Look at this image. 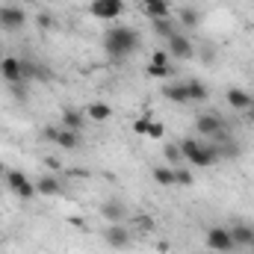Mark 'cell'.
<instances>
[{
	"label": "cell",
	"mask_w": 254,
	"mask_h": 254,
	"mask_svg": "<svg viewBox=\"0 0 254 254\" xmlns=\"http://www.w3.org/2000/svg\"><path fill=\"white\" fill-rule=\"evenodd\" d=\"M101 216H104L110 225H116V222H125V219H127L125 201H119V198H107V201L101 204Z\"/></svg>",
	"instance_id": "obj_12"
},
{
	"label": "cell",
	"mask_w": 254,
	"mask_h": 254,
	"mask_svg": "<svg viewBox=\"0 0 254 254\" xmlns=\"http://www.w3.org/2000/svg\"><path fill=\"white\" fill-rule=\"evenodd\" d=\"M163 133H166V127L160 122H148V127H145V136H151V139H163Z\"/></svg>",
	"instance_id": "obj_26"
},
{
	"label": "cell",
	"mask_w": 254,
	"mask_h": 254,
	"mask_svg": "<svg viewBox=\"0 0 254 254\" xmlns=\"http://www.w3.org/2000/svg\"><path fill=\"white\" fill-rule=\"evenodd\" d=\"M151 178L160 187H175V166H154L151 169Z\"/></svg>",
	"instance_id": "obj_20"
},
{
	"label": "cell",
	"mask_w": 254,
	"mask_h": 254,
	"mask_svg": "<svg viewBox=\"0 0 254 254\" xmlns=\"http://www.w3.org/2000/svg\"><path fill=\"white\" fill-rule=\"evenodd\" d=\"M154 24V30H157V36H163V39H169V36H175L178 30H175V24H172V18H163V21H151Z\"/></svg>",
	"instance_id": "obj_22"
},
{
	"label": "cell",
	"mask_w": 254,
	"mask_h": 254,
	"mask_svg": "<svg viewBox=\"0 0 254 254\" xmlns=\"http://www.w3.org/2000/svg\"><path fill=\"white\" fill-rule=\"evenodd\" d=\"M60 125L65 130H74V133H80V127H83V113L77 110V107H65L63 110V122Z\"/></svg>",
	"instance_id": "obj_16"
},
{
	"label": "cell",
	"mask_w": 254,
	"mask_h": 254,
	"mask_svg": "<svg viewBox=\"0 0 254 254\" xmlns=\"http://www.w3.org/2000/svg\"><path fill=\"white\" fill-rule=\"evenodd\" d=\"M249 110H254V104H252V107H249Z\"/></svg>",
	"instance_id": "obj_35"
},
{
	"label": "cell",
	"mask_w": 254,
	"mask_h": 254,
	"mask_svg": "<svg viewBox=\"0 0 254 254\" xmlns=\"http://www.w3.org/2000/svg\"><path fill=\"white\" fill-rule=\"evenodd\" d=\"M45 139H51L54 145H60V148H65V151H74V148L80 145V133L65 130L63 125L60 127H45Z\"/></svg>",
	"instance_id": "obj_7"
},
{
	"label": "cell",
	"mask_w": 254,
	"mask_h": 254,
	"mask_svg": "<svg viewBox=\"0 0 254 254\" xmlns=\"http://www.w3.org/2000/svg\"><path fill=\"white\" fill-rule=\"evenodd\" d=\"M148 122H151V119H139V122L133 125V130H136L139 136H145V127H148Z\"/></svg>",
	"instance_id": "obj_29"
},
{
	"label": "cell",
	"mask_w": 254,
	"mask_h": 254,
	"mask_svg": "<svg viewBox=\"0 0 254 254\" xmlns=\"http://www.w3.org/2000/svg\"><path fill=\"white\" fill-rule=\"evenodd\" d=\"M136 222H139V228H145V231H148V228H154V222H151V219H148V216H139V219H136Z\"/></svg>",
	"instance_id": "obj_30"
},
{
	"label": "cell",
	"mask_w": 254,
	"mask_h": 254,
	"mask_svg": "<svg viewBox=\"0 0 254 254\" xmlns=\"http://www.w3.org/2000/svg\"><path fill=\"white\" fill-rule=\"evenodd\" d=\"M231 237H234V246H237V249L254 252V228L249 222H237V225L231 228Z\"/></svg>",
	"instance_id": "obj_11"
},
{
	"label": "cell",
	"mask_w": 254,
	"mask_h": 254,
	"mask_svg": "<svg viewBox=\"0 0 254 254\" xmlns=\"http://www.w3.org/2000/svg\"><path fill=\"white\" fill-rule=\"evenodd\" d=\"M172 74V65L160 68V65H148V77H169Z\"/></svg>",
	"instance_id": "obj_28"
},
{
	"label": "cell",
	"mask_w": 254,
	"mask_h": 254,
	"mask_svg": "<svg viewBox=\"0 0 254 254\" xmlns=\"http://www.w3.org/2000/svg\"><path fill=\"white\" fill-rule=\"evenodd\" d=\"M36 190H39V195H48V198H54V195H60V181L54 178V175H42L39 181H36Z\"/></svg>",
	"instance_id": "obj_18"
},
{
	"label": "cell",
	"mask_w": 254,
	"mask_h": 254,
	"mask_svg": "<svg viewBox=\"0 0 254 254\" xmlns=\"http://www.w3.org/2000/svg\"><path fill=\"white\" fill-rule=\"evenodd\" d=\"M3 178H6V187H9V192H15V195L27 187V175H24L21 169H6V175H3Z\"/></svg>",
	"instance_id": "obj_19"
},
{
	"label": "cell",
	"mask_w": 254,
	"mask_h": 254,
	"mask_svg": "<svg viewBox=\"0 0 254 254\" xmlns=\"http://www.w3.org/2000/svg\"><path fill=\"white\" fill-rule=\"evenodd\" d=\"M181 154H184V160H190L192 166H198V169H207V166H216V163H219V157H222V148L201 145L198 139H184V142H181Z\"/></svg>",
	"instance_id": "obj_2"
},
{
	"label": "cell",
	"mask_w": 254,
	"mask_h": 254,
	"mask_svg": "<svg viewBox=\"0 0 254 254\" xmlns=\"http://www.w3.org/2000/svg\"><path fill=\"white\" fill-rule=\"evenodd\" d=\"M48 169H60V160L57 157H48Z\"/></svg>",
	"instance_id": "obj_32"
},
{
	"label": "cell",
	"mask_w": 254,
	"mask_h": 254,
	"mask_svg": "<svg viewBox=\"0 0 254 254\" xmlns=\"http://www.w3.org/2000/svg\"><path fill=\"white\" fill-rule=\"evenodd\" d=\"M27 24V12L21 6H0V30L3 33H18Z\"/></svg>",
	"instance_id": "obj_5"
},
{
	"label": "cell",
	"mask_w": 254,
	"mask_h": 254,
	"mask_svg": "<svg viewBox=\"0 0 254 254\" xmlns=\"http://www.w3.org/2000/svg\"><path fill=\"white\" fill-rule=\"evenodd\" d=\"M187 92H190V101H207V86L198 80H187Z\"/></svg>",
	"instance_id": "obj_21"
},
{
	"label": "cell",
	"mask_w": 254,
	"mask_h": 254,
	"mask_svg": "<svg viewBox=\"0 0 254 254\" xmlns=\"http://www.w3.org/2000/svg\"><path fill=\"white\" fill-rule=\"evenodd\" d=\"M228 104H231L234 110H249L254 104V98L246 89H228Z\"/></svg>",
	"instance_id": "obj_17"
},
{
	"label": "cell",
	"mask_w": 254,
	"mask_h": 254,
	"mask_svg": "<svg viewBox=\"0 0 254 254\" xmlns=\"http://www.w3.org/2000/svg\"><path fill=\"white\" fill-rule=\"evenodd\" d=\"M0 74L9 86H18V83H24V63L18 57H3L0 60Z\"/></svg>",
	"instance_id": "obj_9"
},
{
	"label": "cell",
	"mask_w": 254,
	"mask_h": 254,
	"mask_svg": "<svg viewBox=\"0 0 254 254\" xmlns=\"http://www.w3.org/2000/svg\"><path fill=\"white\" fill-rule=\"evenodd\" d=\"M195 130L198 136H207V139H222L225 136V122L216 116V113H204L195 119Z\"/></svg>",
	"instance_id": "obj_4"
},
{
	"label": "cell",
	"mask_w": 254,
	"mask_h": 254,
	"mask_svg": "<svg viewBox=\"0 0 254 254\" xmlns=\"http://www.w3.org/2000/svg\"><path fill=\"white\" fill-rule=\"evenodd\" d=\"M163 95L169 101H175V104H192L190 92H187V83H169V86H163Z\"/></svg>",
	"instance_id": "obj_14"
},
{
	"label": "cell",
	"mask_w": 254,
	"mask_h": 254,
	"mask_svg": "<svg viewBox=\"0 0 254 254\" xmlns=\"http://www.w3.org/2000/svg\"><path fill=\"white\" fill-rule=\"evenodd\" d=\"M142 9L151 21H163V18H172V6L169 0H142Z\"/></svg>",
	"instance_id": "obj_13"
},
{
	"label": "cell",
	"mask_w": 254,
	"mask_h": 254,
	"mask_svg": "<svg viewBox=\"0 0 254 254\" xmlns=\"http://www.w3.org/2000/svg\"><path fill=\"white\" fill-rule=\"evenodd\" d=\"M181 24L192 30V27H198V9H192V6H184L181 9Z\"/></svg>",
	"instance_id": "obj_23"
},
{
	"label": "cell",
	"mask_w": 254,
	"mask_h": 254,
	"mask_svg": "<svg viewBox=\"0 0 254 254\" xmlns=\"http://www.w3.org/2000/svg\"><path fill=\"white\" fill-rule=\"evenodd\" d=\"M0 60H3V51H0Z\"/></svg>",
	"instance_id": "obj_34"
},
{
	"label": "cell",
	"mask_w": 254,
	"mask_h": 254,
	"mask_svg": "<svg viewBox=\"0 0 254 254\" xmlns=\"http://www.w3.org/2000/svg\"><path fill=\"white\" fill-rule=\"evenodd\" d=\"M139 45H142V39H139V30H133V27H113L104 36V51L113 60H125L130 54H136Z\"/></svg>",
	"instance_id": "obj_1"
},
{
	"label": "cell",
	"mask_w": 254,
	"mask_h": 254,
	"mask_svg": "<svg viewBox=\"0 0 254 254\" xmlns=\"http://www.w3.org/2000/svg\"><path fill=\"white\" fill-rule=\"evenodd\" d=\"M104 240H107V246L110 249H116V252H125L127 246H130V231H127V225L122 222H116V225H110L107 231H104Z\"/></svg>",
	"instance_id": "obj_8"
},
{
	"label": "cell",
	"mask_w": 254,
	"mask_h": 254,
	"mask_svg": "<svg viewBox=\"0 0 254 254\" xmlns=\"http://www.w3.org/2000/svg\"><path fill=\"white\" fill-rule=\"evenodd\" d=\"M89 12L101 21H116L122 12H125V0H92L89 3Z\"/></svg>",
	"instance_id": "obj_6"
},
{
	"label": "cell",
	"mask_w": 254,
	"mask_h": 254,
	"mask_svg": "<svg viewBox=\"0 0 254 254\" xmlns=\"http://www.w3.org/2000/svg\"><path fill=\"white\" fill-rule=\"evenodd\" d=\"M163 154H166L169 166H178V163L184 160V154H181V145H166V148H163Z\"/></svg>",
	"instance_id": "obj_25"
},
{
	"label": "cell",
	"mask_w": 254,
	"mask_h": 254,
	"mask_svg": "<svg viewBox=\"0 0 254 254\" xmlns=\"http://www.w3.org/2000/svg\"><path fill=\"white\" fill-rule=\"evenodd\" d=\"M204 246H207L210 252H216V254H231V252H237V246H234V237H231V228H222V225H216V228H210V231H207V237H204Z\"/></svg>",
	"instance_id": "obj_3"
},
{
	"label": "cell",
	"mask_w": 254,
	"mask_h": 254,
	"mask_svg": "<svg viewBox=\"0 0 254 254\" xmlns=\"http://www.w3.org/2000/svg\"><path fill=\"white\" fill-rule=\"evenodd\" d=\"M195 178H192L190 169H175V187H192Z\"/></svg>",
	"instance_id": "obj_24"
},
{
	"label": "cell",
	"mask_w": 254,
	"mask_h": 254,
	"mask_svg": "<svg viewBox=\"0 0 254 254\" xmlns=\"http://www.w3.org/2000/svg\"><path fill=\"white\" fill-rule=\"evenodd\" d=\"M86 116L92 119V122H110L113 119V107L110 104H104V101H95V104H89V110H86Z\"/></svg>",
	"instance_id": "obj_15"
},
{
	"label": "cell",
	"mask_w": 254,
	"mask_h": 254,
	"mask_svg": "<svg viewBox=\"0 0 254 254\" xmlns=\"http://www.w3.org/2000/svg\"><path fill=\"white\" fill-rule=\"evenodd\" d=\"M3 175H6V166H3V163H0V178H3Z\"/></svg>",
	"instance_id": "obj_33"
},
{
	"label": "cell",
	"mask_w": 254,
	"mask_h": 254,
	"mask_svg": "<svg viewBox=\"0 0 254 254\" xmlns=\"http://www.w3.org/2000/svg\"><path fill=\"white\" fill-rule=\"evenodd\" d=\"M39 24H42V27H54V18H51V15H39Z\"/></svg>",
	"instance_id": "obj_31"
},
{
	"label": "cell",
	"mask_w": 254,
	"mask_h": 254,
	"mask_svg": "<svg viewBox=\"0 0 254 254\" xmlns=\"http://www.w3.org/2000/svg\"><path fill=\"white\" fill-rule=\"evenodd\" d=\"M151 65L166 68V65H169V51H154V54H151Z\"/></svg>",
	"instance_id": "obj_27"
},
{
	"label": "cell",
	"mask_w": 254,
	"mask_h": 254,
	"mask_svg": "<svg viewBox=\"0 0 254 254\" xmlns=\"http://www.w3.org/2000/svg\"><path fill=\"white\" fill-rule=\"evenodd\" d=\"M166 42H169V57H175V60H192L195 48H192V42L184 33H175V36H169Z\"/></svg>",
	"instance_id": "obj_10"
}]
</instances>
